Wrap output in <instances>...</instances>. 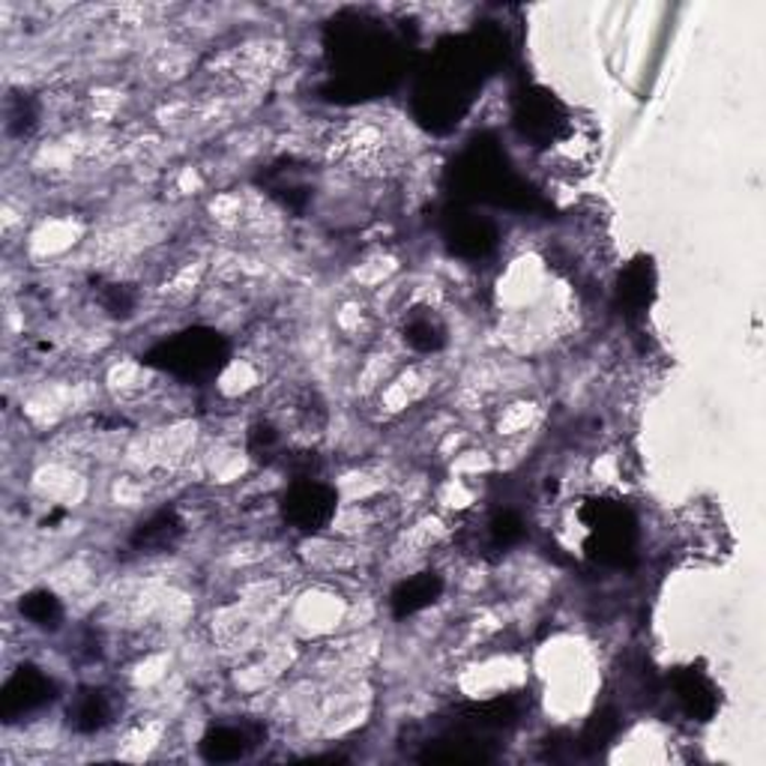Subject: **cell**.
Masks as SVG:
<instances>
[{"mask_svg":"<svg viewBox=\"0 0 766 766\" xmlns=\"http://www.w3.org/2000/svg\"><path fill=\"white\" fill-rule=\"evenodd\" d=\"M225 356L227 345L222 335L213 330H186L153 347L144 359L177 378H207L225 363Z\"/></svg>","mask_w":766,"mask_h":766,"instance_id":"obj_1","label":"cell"},{"mask_svg":"<svg viewBox=\"0 0 766 766\" xmlns=\"http://www.w3.org/2000/svg\"><path fill=\"white\" fill-rule=\"evenodd\" d=\"M584 528H587L584 554L593 557L596 563L623 566L632 557V551H635V519L623 507L602 503V500L590 503V509L584 512Z\"/></svg>","mask_w":766,"mask_h":766,"instance_id":"obj_2","label":"cell"},{"mask_svg":"<svg viewBox=\"0 0 766 766\" xmlns=\"http://www.w3.org/2000/svg\"><path fill=\"white\" fill-rule=\"evenodd\" d=\"M335 512V491L324 482L300 479L285 495V519L291 521L300 533H318L330 524Z\"/></svg>","mask_w":766,"mask_h":766,"instance_id":"obj_3","label":"cell"},{"mask_svg":"<svg viewBox=\"0 0 766 766\" xmlns=\"http://www.w3.org/2000/svg\"><path fill=\"white\" fill-rule=\"evenodd\" d=\"M52 691H55V682L48 680L43 670L19 668L0 691V712L7 722H12L52 701Z\"/></svg>","mask_w":766,"mask_h":766,"instance_id":"obj_4","label":"cell"},{"mask_svg":"<svg viewBox=\"0 0 766 766\" xmlns=\"http://www.w3.org/2000/svg\"><path fill=\"white\" fill-rule=\"evenodd\" d=\"M674 691H677V701L691 719L698 722H707L715 707H719V691L712 686V680L703 674V670L686 668L674 677Z\"/></svg>","mask_w":766,"mask_h":766,"instance_id":"obj_5","label":"cell"},{"mask_svg":"<svg viewBox=\"0 0 766 766\" xmlns=\"http://www.w3.org/2000/svg\"><path fill=\"white\" fill-rule=\"evenodd\" d=\"M443 593V581L441 575L434 573H420L401 581L392 596H389V608H392V617L396 620H404V617L420 614L422 608L437 602V596Z\"/></svg>","mask_w":766,"mask_h":766,"instance_id":"obj_6","label":"cell"},{"mask_svg":"<svg viewBox=\"0 0 766 766\" xmlns=\"http://www.w3.org/2000/svg\"><path fill=\"white\" fill-rule=\"evenodd\" d=\"M449 248L462 258H482L488 255L497 243L495 227L488 225L486 219L479 217H458L453 219V225L446 231Z\"/></svg>","mask_w":766,"mask_h":766,"instance_id":"obj_7","label":"cell"},{"mask_svg":"<svg viewBox=\"0 0 766 766\" xmlns=\"http://www.w3.org/2000/svg\"><path fill=\"white\" fill-rule=\"evenodd\" d=\"M255 745V736L243 724H219L201 743L207 761H240Z\"/></svg>","mask_w":766,"mask_h":766,"instance_id":"obj_8","label":"cell"},{"mask_svg":"<svg viewBox=\"0 0 766 766\" xmlns=\"http://www.w3.org/2000/svg\"><path fill=\"white\" fill-rule=\"evenodd\" d=\"M111 701L106 691L87 689L76 698V703L69 707V724L76 728L78 734H97L106 724L111 722Z\"/></svg>","mask_w":766,"mask_h":766,"instance_id":"obj_9","label":"cell"},{"mask_svg":"<svg viewBox=\"0 0 766 766\" xmlns=\"http://www.w3.org/2000/svg\"><path fill=\"white\" fill-rule=\"evenodd\" d=\"M180 533H184V524L177 519V512L165 509L138 524V530L132 533V545L141 551H165L180 540Z\"/></svg>","mask_w":766,"mask_h":766,"instance_id":"obj_10","label":"cell"},{"mask_svg":"<svg viewBox=\"0 0 766 766\" xmlns=\"http://www.w3.org/2000/svg\"><path fill=\"white\" fill-rule=\"evenodd\" d=\"M653 285H656V279H653V267L647 260L629 264L623 279H620V302L626 306L629 314L647 309L650 300H653Z\"/></svg>","mask_w":766,"mask_h":766,"instance_id":"obj_11","label":"cell"},{"mask_svg":"<svg viewBox=\"0 0 766 766\" xmlns=\"http://www.w3.org/2000/svg\"><path fill=\"white\" fill-rule=\"evenodd\" d=\"M404 342L420 354H434L446 345V326L434 314H413L404 326Z\"/></svg>","mask_w":766,"mask_h":766,"instance_id":"obj_12","label":"cell"},{"mask_svg":"<svg viewBox=\"0 0 766 766\" xmlns=\"http://www.w3.org/2000/svg\"><path fill=\"white\" fill-rule=\"evenodd\" d=\"M22 614L31 620L33 626L57 629L60 620H64V604H60V599L55 593L36 590V593H27L22 599Z\"/></svg>","mask_w":766,"mask_h":766,"instance_id":"obj_13","label":"cell"},{"mask_svg":"<svg viewBox=\"0 0 766 766\" xmlns=\"http://www.w3.org/2000/svg\"><path fill=\"white\" fill-rule=\"evenodd\" d=\"M524 533H528V528H524V521L515 515V512H497L495 519L486 524V536H488V545H495V548H512V545H519L521 540H524Z\"/></svg>","mask_w":766,"mask_h":766,"instance_id":"obj_14","label":"cell"},{"mask_svg":"<svg viewBox=\"0 0 766 766\" xmlns=\"http://www.w3.org/2000/svg\"><path fill=\"white\" fill-rule=\"evenodd\" d=\"M102 306H106V312H111L114 318H126V314H132V309H135V297L130 293V288L111 285V288H106V293H102Z\"/></svg>","mask_w":766,"mask_h":766,"instance_id":"obj_15","label":"cell"},{"mask_svg":"<svg viewBox=\"0 0 766 766\" xmlns=\"http://www.w3.org/2000/svg\"><path fill=\"white\" fill-rule=\"evenodd\" d=\"M248 446L255 455H270L281 446V434L273 425H255L248 434Z\"/></svg>","mask_w":766,"mask_h":766,"instance_id":"obj_16","label":"cell"}]
</instances>
